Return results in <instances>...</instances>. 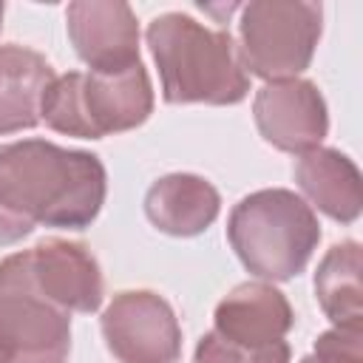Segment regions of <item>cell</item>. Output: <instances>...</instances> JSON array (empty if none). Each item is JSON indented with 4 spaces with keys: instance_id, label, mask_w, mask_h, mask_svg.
<instances>
[{
    "instance_id": "7a4b0ae2",
    "label": "cell",
    "mask_w": 363,
    "mask_h": 363,
    "mask_svg": "<svg viewBox=\"0 0 363 363\" xmlns=\"http://www.w3.org/2000/svg\"><path fill=\"white\" fill-rule=\"evenodd\" d=\"M147 45L159 65L167 102L233 105L250 91V77L230 31L167 11L147 26Z\"/></svg>"
},
{
    "instance_id": "ba28073f",
    "label": "cell",
    "mask_w": 363,
    "mask_h": 363,
    "mask_svg": "<svg viewBox=\"0 0 363 363\" xmlns=\"http://www.w3.org/2000/svg\"><path fill=\"white\" fill-rule=\"evenodd\" d=\"M252 113L261 136L286 153L315 150L329 128L320 91L298 77L267 82L255 94Z\"/></svg>"
},
{
    "instance_id": "52a82bcc",
    "label": "cell",
    "mask_w": 363,
    "mask_h": 363,
    "mask_svg": "<svg viewBox=\"0 0 363 363\" xmlns=\"http://www.w3.org/2000/svg\"><path fill=\"white\" fill-rule=\"evenodd\" d=\"M102 335L119 363H176L182 352L170 303L147 289L119 292L102 312Z\"/></svg>"
},
{
    "instance_id": "7c38bea8",
    "label": "cell",
    "mask_w": 363,
    "mask_h": 363,
    "mask_svg": "<svg viewBox=\"0 0 363 363\" xmlns=\"http://www.w3.org/2000/svg\"><path fill=\"white\" fill-rule=\"evenodd\" d=\"M298 187L335 221H354L363 204V179L349 156L332 147L306 150L295 164Z\"/></svg>"
},
{
    "instance_id": "30bf717a",
    "label": "cell",
    "mask_w": 363,
    "mask_h": 363,
    "mask_svg": "<svg viewBox=\"0 0 363 363\" xmlns=\"http://www.w3.org/2000/svg\"><path fill=\"white\" fill-rule=\"evenodd\" d=\"M40 292L65 312H94L102 303V272L96 258L77 241L43 238L28 250Z\"/></svg>"
},
{
    "instance_id": "9a60e30c",
    "label": "cell",
    "mask_w": 363,
    "mask_h": 363,
    "mask_svg": "<svg viewBox=\"0 0 363 363\" xmlns=\"http://www.w3.org/2000/svg\"><path fill=\"white\" fill-rule=\"evenodd\" d=\"M315 295L320 309L335 326L360 329L363 326V286H360V244L343 241L335 244L318 272H315Z\"/></svg>"
},
{
    "instance_id": "ac0fdd59",
    "label": "cell",
    "mask_w": 363,
    "mask_h": 363,
    "mask_svg": "<svg viewBox=\"0 0 363 363\" xmlns=\"http://www.w3.org/2000/svg\"><path fill=\"white\" fill-rule=\"evenodd\" d=\"M0 363H9V360H6V354H3V349H0Z\"/></svg>"
},
{
    "instance_id": "3957f363",
    "label": "cell",
    "mask_w": 363,
    "mask_h": 363,
    "mask_svg": "<svg viewBox=\"0 0 363 363\" xmlns=\"http://www.w3.org/2000/svg\"><path fill=\"white\" fill-rule=\"evenodd\" d=\"M227 235L250 272L267 281H286L312 258L320 224L301 196L272 187L250 193L233 207Z\"/></svg>"
},
{
    "instance_id": "8992f818",
    "label": "cell",
    "mask_w": 363,
    "mask_h": 363,
    "mask_svg": "<svg viewBox=\"0 0 363 363\" xmlns=\"http://www.w3.org/2000/svg\"><path fill=\"white\" fill-rule=\"evenodd\" d=\"M320 17V3L255 0L241 6L238 54L244 68L269 82L295 79L315 54Z\"/></svg>"
},
{
    "instance_id": "5bb4252c",
    "label": "cell",
    "mask_w": 363,
    "mask_h": 363,
    "mask_svg": "<svg viewBox=\"0 0 363 363\" xmlns=\"http://www.w3.org/2000/svg\"><path fill=\"white\" fill-rule=\"evenodd\" d=\"M51 79L54 71L43 54L23 45L0 48V136L37 125Z\"/></svg>"
},
{
    "instance_id": "5b68a950",
    "label": "cell",
    "mask_w": 363,
    "mask_h": 363,
    "mask_svg": "<svg viewBox=\"0 0 363 363\" xmlns=\"http://www.w3.org/2000/svg\"><path fill=\"white\" fill-rule=\"evenodd\" d=\"M0 349L9 363L68 360V312L40 292L28 250L0 264Z\"/></svg>"
},
{
    "instance_id": "2e32d148",
    "label": "cell",
    "mask_w": 363,
    "mask_h": 363,
    "mask_svg": "<svg viewBox=\"0 0 363 363\" xmlns=\"http://www.w3.org/2000/svg\"><path fill=\"white\" fill-rule=\"evenodd\" d=\"M196 363H289L286 340L272 346H244L221 337L216 329L207 332L196 346Z\"/></svg>"
},
{
    "instance_id": "9c48e42d",
    "label": "cell",
    "mask_w": 363,
    "mask_h": 363,
    "mask_svg": "<svg viewBox=\"0 0 363 363\" xmlns=\"http://www.w3.org/2000/svg\"><path fill=\"white\" fill-rule=\"evenodd\" d=\"M65 17L68 37L91 71L116 74L139 62V26L128 3L79 0Z\"/></svg>"
},
{
    "instance_id": "4fadbf2b",
    "label": "cell",
    "mask_w": 363,
    "mask_h": 363,
    "mask_svg": "<svg viewBox=\"0 0 363 363\" xmlns=\"http://www.w3.org/2000/svg\"><path fill=\"white\" fill-rule=\"evenodd\" d=\"M218 190L193 173H170L150 184L145 196L147 218L170 235H196L218 216Z\"/></svg>"
},
{
    "instance_id": "e0dca14e",
    "label": "cell",
    "mask_w": 363,
    "mask_h": 363,
    "mask_svg": "<svg viewBox=\"0 0 363 363\" xmlns=\"http://www.w3.org/2000/svg\"><path fill=\"white\" fill-rule=\"evenodd\" d=\"M360 329H343L335 326L323 332L301 363H363V346H360Z\"/></svg>"
},
{
    "instance_id": "8fae6325",
    "label": "cell",
    "mask_w": 363,
    "mask_h": 363,
    "mask_svg": "<svg viewBox=\"0 0 363 363\" xmlns=\"http://www.w3.org/2000/svg\"><path fill=\"white\" fill-rule=\"evenodd\" d=\"M292 326V306L264 281L235 286L216 306V332L244 346H272Z\"/></svg>"
},
{
    "instance_id": "d6986e66",
    "label": "cell",
    "mask_w": 363,
    "mask_h": 363,
    "mask_svg": "<svg viewBox=\"0 0 363 363\" xmlns=\"http://www.w3.org/2000/svg\"><path fill=\"white\" fill-rule=\"evenodd\" d=\"M0 23H3V3H0Z\"/></svg>"
},
{
    "instance_id": "277c9868",
    "label": "cell",
    "mask_w": 363,
    "mask_h": 363,
    "mask_svg": "<svg viewBox=\"0 0 363 363\" xmlns=\"http://www.w3.org/2000/svg\"><path fill=\"white\" fill-rule=\"evenodd\" d=\"M150 111L153 91L142 62L116 74L68 71L54 77L40 105L48 128L82 139L130 130L142 125Z\"/></svg>"
},
{
    "instance_id": "6da1fadb",
    "label": "cell",
    "mask_w": 363,
    "mask_h": 363,
    "mask_svg": "<svg viewBox=\"0 0 363 363\" xmlns=\"http://www.w3.org/2000/svg\"><path fill=\"white\" fill-rule=\"evenodd\" d=\"M105 201V167L94 153L45 139L0 145V244H14L34 224L79 230Z\"/></svg>"
}]
</instances>
